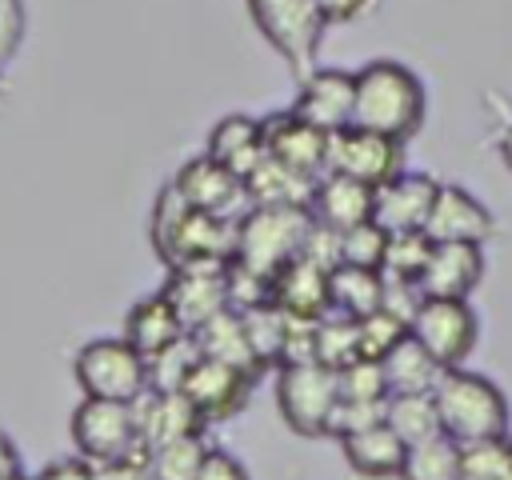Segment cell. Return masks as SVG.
Segmentation results:
<instances>
[{
	"instance_id": "cell-1",
	"label": "cell",
	"mask_w": 512,
	"mask_h": 480,
	"mask_svg": "<svg viewBox=\"0 0 512 480\" xmlns=\"http://www.w3.org/2000/svg\"><path fill=\"white\" fill-rule=\"evenodd\" d=\"M428 116L424 80L400 60H368L356 68V108L352 124L384 132L392 140H412Z\"/></svg>"
},
{
	"instance_id": "cell-2",
	"label": "cell",
	"mask_w": 512,
	"mask_h": 480,
	"mask_svg": "<svg viewBox=\"0 0 512 480\" xmlns=\"http://www.w3.org/2000/svg\"><path fill=\"white\" fill-rule=\"evenodd\" d=\"M432 400H436L440 432L456 444L508 436V396L496 388V380H488L464 364L440 372Z\"/></svg>"
},
{
	"instance_id": "cell-3",
	"label": "cell",
	"mask_w": 512,
	"mask_h": 480,
	"mask_svg": "<svg viewBox=\"0 0 512 480\" xmlns=\"http://www.w3.org/2000/svg\"><path fill=\"white\" fill-rule=\"evenodd\" d=\"M308 224H312V212L308 208L252 204L236 220V256L232 260L272 280L288 260L300 256V244H304Z\"/></svg>"
},
{
	"instance_id": "cell-4",
	"label": "cell",
	"mask_w": 512,
	"mask_h": 480,
	"mask_svg": "<svg viewBox=\"0 0 512 480\" xmlns=\"http://www.w3.org/2000/svg\"><path fill=\"white\" fill-rule=\"evenodd\" d=\"M256 32L268 40V48L296 72H312L328 20L316 0H244Z\"/></svg>"
},
{
	"instance_id": "cell-5",
	"label": "cell",
	"mask_w": 512,
	"mask_h": 480,
	"mask_svg": "<svg viewBox=\"0 0 512 480\" xmlns=\"http://www.w3.org/2000/svg\"><path fill=\"white\" fill-rule=\"evenodd\" d=\"M72 376H76V388L92 400L132 404L148 388V360L124 336H100L76 352Z\"/></svg>"
},
{
	"instance_id": "cell-6",
	"label": "cell",
	"mask_w": 512,
	"mask_h": 480,
	"mask_svg": "<svg viewBox=\"0 0 512 480\" xmlns=\"http://www.w3.org/2000/svg\"><path fill=\"white\" fill-rule=\"evenodd\" d=\"M340 400L336 372L324 368L320 360H300V364H280L276 376V408L284 424L296 436H328L332 408Z\"/></svg>"
},
{
	"instance_id": "cell-7",
	"label": "cell",
	"mask_w": 512,
	"mask_h": 480,
	"mask_svg": "<svg viewBox=\"0 0 512 480\" xmlns=\"http://www.w3.org/2000/svg\"><path fill=\"white\" fill-rule=\"evenodd\" d=\"M68 432H72L76 456H84L88 464H112V460L144 452L140 428H136V404H124V400L84 396L72 412Z\"/></svg>"
},
{
	"instance_id": "cell-8",
	"label": "cell",
	"mask_w": 512,
	"mask_h": 480,
	"mask_svg": "<svg viewBox=\"0 0 512 480\" xmlns=\"http://www.w3.org/2000/svg\"><path fill=\"white\" fill-rule=\"evenodd\" d=\"M408 336L440 364V368H460L476 340H480V316L468 300H440L424 296L420 308L408 320Z\"/></svg>"
},
{
	"instance_id": "cell-9",
	"label": "cell",
	"mask_w": 512,
	"mask_h": 480,
	"mask_svg": "<svg viewBox=\"0 0 512 480\" xmlns=\"http://www.w3.org/2000/svg\"><path fill=\"white\" fill-rule=\"evenodd\" d=\"M324 172H340L348 180L380 188V184H388L392 176L404 172V140H392L384 132L348 124V128L328 136V168Z\"/></svg>"
},
{
	"instance_id": "cell-10",
	"label": "cell",
	"mask_w": 512,
	"mask_h": 480,
	"mask_svg": "<svg viewBox=\"0 0 512 480\" xmlns=\"http://www.w3.org/2000/svg\"><path fill=\"white\" fill-rule=\"evenodd\" d=\"M228 264L220 260H188L180 268H168V284L164 296L176 308L184 332L200 328L204 320H212L216 312L228 308Z\"/></svg>"
},
{
	"instance_id": "cell-11",
	"label": "cell",
	"mask_w": 512,
	"mask_h": 480,
	"mask_svg": "<svg viewBox=\"0 0 512 480\" xmlns=\"http://www.w3.org/2000/svg\"><path fill=\"white\" fill-rule=\"evenodd\" d=\"M252 380L256 376H248V372H240L232 364L196 356V364L188 368L180 392H184V400L196 408V416L204 424H220V420H232L236 412H244V404L252 396Z\"/></svg>"
},
{
	"instance_id": "cell-12",
	"label": "cell",
	"mask_w": 512,
	"mask_h": 480,
	"mask_svg": "<svg viewBox=\"0 0 512 480\" xmlns=\"http://www.w3.org/2000/svg\"><path fill=\"white\" fill-rule=\"evenodd\" d=\"M352 108H356V72L348 68H312L300 76L292 112L300 120H308L320 132H340L352 124Z\"/></svg>"
},
{
	"instance_id": "cell-13",
	"label": "cell",
	"mask_w": 512,
	"mask_h": 480,
	"mask_svg": "<svg viewBox=\"0 0 512 480\" xmlns=\"http://www.w3.org/2000/svg\"><path fill=\"white\" fill-rule=\"evenodd\" d=\"M424 232H428L432 244H484L496 232V216L468 188L440 184L436 188V200L428 208Z\"/></svg>"
},
{
	"instance_id": "cell-14",
	"label": "cell",
	"mask_w": 512,
	"mask_h": 480,
	"mask_svg": "<svg viewBox=\"0 0 512 480\" xmlns=\"http://www.w3.org/2000/svg\"><path fill=\"white\" fill-rule=\"evenodd\" d=\"M260 124H264V152L272 160H280L284 168H292L300 176H312V180L324 176V168H328V132L312 128L292 108L272 112Z\"/></svg>"
},
{
	"instance_id": "cell-15",
	"label": "cell",
	"mask_w": 512,
	"mask_h": 480,
	"mask_svg": "<svg viewBox=\"0 0 512 480\" xmlns=\"http://www.w3.org/2000/svg\"><path fill=\"white\" fill-rule=\"evenodd\" d=\"M440 180H432L428 172H400L388 184L372 188V220L384 232H416L428 220V208L436 200Z\"/></svg>"
},
{
	"instance_id": "cell-16",
	"label": "cell",
	"mask_w": 512,
	"mask_h": 480,
	"mask_svg": "<svg viewBox=\"0 0 512 480\" xmlns=\"http://www.w3.org/2000/svg\"><path fill=\"white\" fill-rule=\"evenodd\" d=\"M484 280V244H432L424 272L416 276L420 296L468 300Z\"/></svg>"
},
{
	"instance_id": "cell-17",
	"label": "cell",
	"mask_w": 512,
	"mask_h": 480,
	"mask_svg": "<svg viewBox=\"0 0 512 480\" xmlns=\"http://www.w3.org/2000/svg\"><path fill=\"white\" fill-rule=\"evenodd\" d=\"M168 184L180 192V200H184L188 208H196V212H220V216H228V212L236 208V200L244 196L240 176L228 172V168H224L220 160H212L208 152L184 160L180 172H176Z\"/></svg>"
},
{
	"instance_id": "cell-18",
	"label": "cell",
	"mask_w": 512,
	"mask_h": 480,
	"mask_svg": "<svg viewBox=\"0 0 512 480\" xmlns=\"http://www.w3.org/2000/svg\"><path fill=\"white\" fill-rule=\"evenodd\" d=\"M136 428H140V448L152 452L168 440H180V436H196L204 432V420L196 416V408L184 400V392H156V388H144L136 400Z\"/></svg>"
},
{
	"instance_id": "cell-19",
	"label": "cell",
	"mask_w": 512,
	"mask_h": 480,
	"mask_svg": "<svg viewBox=\"0 0 512 480\" xmlns=\"http://www.w3.org/2000/svg\"><path fill=\"white\" fill-rule=\"evenodd\" d=\"M308 212L316 224L324 228H352V224H364L372 220V188L360 184V180H348L340 172H324L312 188V200H308Z\"/></svg>"
},
{
	"instance_id": "cell-20",
	"label": "cell",
	"mask_w": 512,
	"mask_h": 480,
	"mask_svg": "<svg viewBox=\"0 0 512 480\" xmlns=\"http://www.w3.org/2000/svg\"><path fill=\"white\" fill-rule=\"evenodd\" d=\"M204 152L244 180V176L268 156V152H264V124H260L256 116L228 112V116H220V120L212 124V132H208V148H204Z\"/></svg>"
},
{
	"instance_id": "cell-21",
	"label": "cell",
	"mask_w": 512,
	"mask_h": 480,
	"mask_svg": "<svg viewBox=\"0 0 512 480\" xmlns=\"http://www.w3.org/2000/svg\"><path fill=\"white\" fill-rule=\"evenodd\" d=\"M272 304L288 316H324L328 308V268L296 256L272 276Z\"/></svg>"
},
{
	"instance_id": "cell-22",
	"label": "cell",
	"mask_w": 512,
	"mask_h": 480,
	"mask_svg": "<svg viewBox=\"0 0 512 480\" xmlns=\"http://www.w3.org/2000/svg\"><path fill=\"white\" fill-rule=\"evenodd\" d=\"M340 452H344L352 472H360L368 480H388V476H400L408 444L380 420V424H368L352 436H340Z\"/></svg>"
},
{
	"instance_id": "cell-23",
	"label": "cell",
	"mask_w": 512,
	"mask_h": 480,
	"mask_svg": "<svg viewBox=\"0 0 512 480\" xmlns=\"http://www.w3.org/2000/svg\"><path fill=\"white\" fill-rule=\"evenodd\" d=\"M120 336H124L140 356H152V352L168 348L172 340H180V336H184V324H180L176 308L168 304V296H164V288H160V292L140 296V300L124 312V332H120Z\"/></svg>"
},
{
	"instance_id": "cell-24",
	"label": "cell",
	"mask_w": 512,
	"mask_h": 480,
	"mask_svg": "<svg viewBox=\"0 0 512 480\" xmlns=\"http://www.w3.org/2000/svg\"><path fill=\"white\" fill-rule=\"evenodd\" d=\"M192 340H196V352L208 356V360H220V364H232L248 376H260V360L248 344V332H244V316L236 308H224L216 312L212 320H204L200 328H192Z\"/></svg>"
},
{
	"instance_id": "cell-25",
	"label": "cell",
	"mask_w": 512,
	"mask_h": 480,
	"mask_svg": "<svg viewBox=\"0 0 512 480\" xmlns=\"http://www.w3.org/2000/svg\"><path fill=\"white\" fill-rule=\"evenodd\" d=\"M384 304V272L380 268H356V264H336L328 272V308L360 320Z\"/></svg>"
},
{
	"instance_id": "cell-26",
	"label": "cell",
	"mask_w": 512,
	"mask_h": 480,
	"mask_svg": "<svg viewBox=\"0 0 512 480\" xmlns=\"http://www.w3.org/2000/svg\"><path fill=\"white\" fill-rule=\"evenodd\" d=\"M320 180V176H316ZM312 176H300L292 168H284L280 160L264 156L240 184H244V196L252 204H288V208H308L312 200V188H316Z\"/></svg>"
},
{
	"instance_id": "cell-27",
	"label": "cell",
	"mask_w": 512,
	"mask_h": 480,
	"mask_svg": "<svg viewBox=\"0 0 512 480\" xmlns=\"http://www.w3.org/2000/svg\"><path fill=\"white\" fill-rule=\"evenodd\" d=\"M380 368H384L388 396H392V392H432L436 380H440V372H444L412 336H404V340L380 360Z\"/></svg>"
},
{
	"instance_id": "cell-28",
	"label": "cell",
	"mask_w": 512,
	"mask_h": 480,
	"mask_svg": "<svg viewBox=\"0 0 512 480\" xmlns=\"http://www.w3.org/2000/svg\"><path fill=\"white\" fill-rule=\"evenodd\" d=\"M384 424L404 444H420V440L440 436V416H436L432 392H392L384 400Z\"/></svg>"
},
{
	"instance_id": "cell-29",
	"label": "cell",
	"mask_w": 512,
	"mask_h": 480,
	"mask_svg": "<svg viewBox=\"0 0 512 480\" xmlns=\"http://www.w3.org/2000/svg\"><path fill=\"white\" fill-rule=\"evenodd\" d=\"M400 480H460V444L444 432L420 444H408Z\"/></svg>"
},
{
	"instance_id": "cell-30",
	"label": "cell",
	"mask_w": 512,
	"mask_h": 480,
	"mask_svg": "<svg viewBox=\"0 0 512 480\" xmlns=\"http://www.w3.org/2000/svg\"><path fill=\"white\" fill-rule=\"evenodd\" d=\"M240 316H244V332H248V344H252L260 368L280 364V356H284V336H288V312L276 308L272 300H264V304H256V308H244Z\"/></svg>"
},
{
	"instance_id": "cell-31",
	"label": "cell",
	"mask_w": 512,
	"mask_h": 480,
	"mask_svg": "<svg viewBox=\"0 0 512 480\" xmlns=\"http://www.w3.org/2000/svg\"><path fill=\"white\" fill-rule=\"evenodd\" d=\"M204 452H208V440L204 432H196V436H180V440H168L144 452V460H148L152 480H196Z\"/></svg>"
},
{
	"instance_id": "cell-32",
	"label": "cell",
	"mask_w": 512,
	"mask_h": 480,
	"mask_svg": "<svg viewBox=\"0 0 512 480\" xmlns=\"http://www.w3.org/2000/svg\"><path fill=\"white\" fill-rule=\"evenodd\" d=\"M360 356V340H356V320L340 316V312H324L316 320V360L332 372H340L344 364H352Z\"/></svg>"
},
{
	"instance_id": "cell-33",
	"label": "cell",
	"mask_w": 512,
	"mask_h": 480,
	"mask_svg": "<svg viewBox=\"0 0 512 480\" xmlns=\"http://www.w3.org/2000/svg\"><path fill=\"white\" fill-rule=\"evenodd\" d=\"M428 252H432V240H428L424 228H416V232H388L380 272H384L388 280H416V276L424 272Z\"/></svg>"
},
{
	"instance_id": "cell-34",
	"label": "cell",
	"mask_w": 512,
	"mask_h": 480,
	"mask_svg": "<svg viewBox=\"0 0 512 480\" xmlns=\"http://www.w3.org/2000/svg\"><path fill=\"white\" fill-rule=\"evenodd\" d=\"M196 356H200V352H196L192 332H184V336L172 340L168 348L144 356V360H148V388H156V392H180V384H184L188 368L196 364Z\"/></svg>"
},
{
	"instance_id": "cell-35",
	"label": "cell",
	"mask_w": 512,
	"mask_h": 480,
	"mask_svg": "<svg viewBox=\"0 0 512 480\" xmlns=\"http://www.w3.org/2000/svg\"><path fill=\"white\" fill-rule=\"evenodd\" d=\"M512 468V440L488 436L460 444V480H500Z\"/></svg>"
},
{
	"instance_id": "cell-36",
	"label": "cell",
	"mask_w": 512,
	"mask_h": 480,
	"mask_svg": "<svg viewBox=\"0 0 512 480\" xmlns=\"http://www.w3.org/2000/svg\"><path fill=\"white\" fill-rule=\"evenodd\" d=\"M408 336V320L392 316L388 308H376L368 316L356 320V340H360V356L368 360H384L400 340Z\"/></svg>"
},
{
	"instance_id": "cell-37",
	"label": "cell",
	"mask_w": 512,
	"mask_h": 480,
	"mask_svg": "<svg viewBox=\"0 0 512 480\" xmlns=\"http://www.w3.org/2000/svg\"><path fill=\"white\" fill-rule=\"evenodd\" d=\"M384 244L388 232L376 220L352 224L340 232V264H356V268H380L384 264Z\"/></svg>"
},
{
	"instance_id": "cell-38",
	"label": "cell",
	"mask_w": 512,
	"mask_h": 480,
	"mask_svg": "<svg viewBox=\"0 0 512 480\" xmlns=\"http://www.w3.org/2000/svg\"><path fill=\"white\" fill-rule=\"evenodd\" d=\"M336 384H340L344 400H388L384 368H380V360H368V356H356L352 364H344L336 372Z\"/></svg>"
},
{
	"instance_id": "cell-39",
	"label": "cell",
	"mask_w": 512,
	"mask_h": 480,
	"mask_svg": "<svg viewBox=\"0 0 512 480\" xmlns=\"http://www.w3.org/2000/svg\"><path fill=\"white\" fill-rule=\"evenodd\" d=\"M224 280H228V308H236V312L272 300V280L252 272V268H244V264H236V260H228V276Z\"/></svg>"
},
{
	"instance_id": "cell-40",
	"label": "cell",
	"mask_w": 512,
	"mask_h": 480,
	"mask_svg": "<svg viewBox=\"0 0 512 480\" xmlns=\"http://www.w3.org/2000/svg\"><path fill=\"white\" fill-rule=\"evenodd\" d=\"M384 420V400H336L332 408V420H328V436H352L368 424H380Z\"/></svg>"
},
{
	"instance_id": "cell-41",
	"label": "cell",
	"mask_w": 512,
	"mask_h": 480,
	"mask_svg": "<svg viewBox=\"0 0 512 480\" xmlns=\"http://www.w3.org/2000/svg\"><path fill=\"white\" fill-rule=\"evenodd\" d=\"M24 32H28L24 0H0V68L20 52Z\"/></svg>"
},
{
	"instance_id": "cell-42",
	"label": "cell",
	"mask_w": 512,
	"mask_h": 480,
	"mask_svg": "<svg viewBox=\"0 0 512 480\" xmlns=\"http://www.w3.org/2000/svg\"><path fill=\"white\" fill-rule=\"evenodd\" d=\"M196 480H252V476H248V468H244V460H240V456H232L228 448L208 444V452H204V460H200Z\"/></svg>"
},
{
	"instance_id": "cell-43",
	"label": "cell",
	"mask_w": 512,
	"mask_h": 480,
	"mask_svg": "<svg viewBox=\"0 0 512 480\" xmlns=\"http://www.w3.org/2000/svg\"><path fill=\"white\" fill-rule=\"evenodd\" d=\"M32 480H96V468L84 456H60V460H48Z\"/></svg>"
},
{
	"instance_id": "cell-44",
	"label": "cell",
	"mask_w": 512,
	"mask_h": 480,
	"mask_svg": "<svg viewBox=\"0 0 512 480\" xmlns=\"http://www.w3.org/2000/svg\"><path fill=\"white\" fill-rule=\"evenodd\" d=\"M92 468H96V480H152L144 452L124 456V460H112V464H92Z\"/></svg>"
},
{
	"instance_id": "cell-45",
	"label": "cell",
	"mask_w": 512,
	"mask_h": 480,
	"mask_svg": "<svg viewBox=\"0 0 512 480\" xmlns=\"http://www.w3.org/2000/svg\"><path fill=\"white\" fill-rule=\"evenodd\" d=\"M316 4H320V12H324V20H328V24L360 20V16L372 8V0H316Z\"/></svg>"
},
{
	"instance_id": "cell-46",
	"label": "cell",
	"mask_w": 512,
	"mask_h": 480,
	"mask_svg": "<svg viewBox=\"0 0 512 480\" xmlns=\"http://www.w3.org/2000/svg\"><path fill=\"white\" fill-rule=\"evenodd\" d=\"M16 472H24V468H20L16 440H12L8 432H0V480H4V476H16Z\"/></svg>"
},
{
	"instance_id": "cell-47",
	"label": "cell",
	"mask_w": 512,
	"mask_h": 480,
	"mask_svg": "<svg viewBox=\"0 0 512 480\" xmlns=\"http://www.w3.org/2000/svg\"><path fill=\"white\" fill-rule=\"evenodd\" d=\"M500 160L508 164V172H512V124L500 132Z\"/></svg>"
},
{
	"instance_id": "cell-48",
	"label": "cell",
	"mask_w": 512,
	"mask_h": 480,
	"mask_svg": "<svg viewBox=\"0 0 512 480\" xmlns=\"http://www.w3.org/2000/svg\"><path fill=\"white\" fill-rule=\"evenodd\" d=\"M4 480H28V476H24V472H16V476H4Z\"/></svg>"
},
{
	"instance_id": "cell-49",
	"label": "cell",
	"mask_w": 512,
	"mask_h": 480,
	"mask_svg": "<svg viewBox=\"0 0 512 480\" xmlns=\"http://www.w3.org/2000/svg\"><path fill=\"white\" fill-rule=\"evenodd\" d=\"M0 96H4V68H0Z\"/></svg>"
},
{
	"instance_id": "cell-50",
	"label": "cell",
	"mask_w": 512,
	"mask_h": 480,
	"mask_svg": "<svg viewBox=\"0 0 512 480\" xmlns=\"http://www.w3.org/2000/svg\"><path fill=\"white\" fill-rule=\"evenodd\" d=\"M500 480H512V468H508V472H504V476H500Z\"/></svg>"
}]
</instances>
